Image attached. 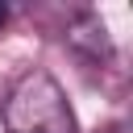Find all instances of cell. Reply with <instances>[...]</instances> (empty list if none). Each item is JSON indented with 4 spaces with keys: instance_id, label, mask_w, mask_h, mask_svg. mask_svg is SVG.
<instances>
[{
    "instance_id": "6da1fadb",
    "label": "cell",
    "mask_w": 133,
    "mask_h": 133,
    "mask_svg": "<svg viewBox=\"0 0 133 133\" xmlns=\"http://www.w3.org/2000/svg\"><path fill=\"white\" fill-rule=\"evenodd\" d=\"M0 121L8 133H79L75 108L50 71H25L4 96Z\"/></svg>"
},
{
    "instance_id": "7a4b0ae2",
    "label": "cell",
    "mask_w": 133,
    "mask_h": 133,
    "mask_svg": "<svg viewBox=\"0 0 133 133\" xmlns=\"http://www.w3.org/2000/svg\"><path fill=\"white\" fill-rule=\"evenodd\" d=\"M66 46L87 54V58H96V62L108 58L112 54V37H108V25L100 21V12H79L71 21V29H66Z\"/></svg>"
},
{
    "instance_id": "3957f363",
    "label": "cell",
    "mask_w": 133,
    "mask_h": 133,
    "mask_svg": "<svg viewBox=\"0 0 133 133\" xmlns=\"http://www.w3.org/2000/svg\"><path fill=\"white\" fill-rule=\"evenodd\" d=\"M4 21H8V8H4V4H0V25H4Z\"/></svg>"
}]
</instances>
